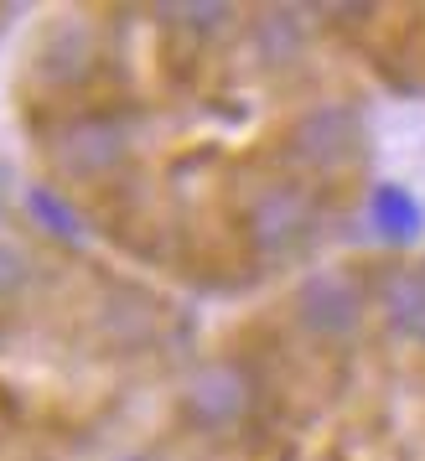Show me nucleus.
Here are the masks:
<instances>
[{
    "label": "nucleus",
    "instance_id": "obj_13",
    "mask_svg": "<svg viewBox=\"0 0 425 461\" xmlns=\"http://www.w3.org/2000/svg\"><path fill=\"white\" fill-rule=\"evenodd\" d=\"M125 461H150V456H125Z\"/></svg>",
    "mask_w": 425,
    "mask_h": 461
},
{
    "label": "nucleus",
    "instance_id": "obj_6",
    "mask_svg": "<svg viewBox=\"0 0 425 461\" xmlns=\"http://www.w3.org/2000/svg\"><path fill=\"white\" fill-rule=\"evenodd\" d=\"M374 312L389 321V332L425 348V270L415 265H389L374 280Z\"/></svg>",
    "mask_w": 425,
    "mask_h": 461
},
{
    "label": "nucleus",
    "instance_id": "obj_11",
    "mask_svg": "<svg viewBox=\"0 0 425 461\" xmlns=\"http://www.w3.org/2000/svg\"><path fill=\"white\" fill-rule=\"evenodd\" d=\"M37 280V254L26 249V239L0 229V301H22Z\"/></svg>",
    "mask_w": 425,
    "mask_h": 461
},
{
    "label": "nucleus",
    "instance_id": "obj_5",
    "mask_svg": "<svg viewBox=\"0 0 425 461\" xmlns=\"http://www.w3.org/2000/svg\"><path fill=\"white\" fill-rule=\"evenodd\" d=\"M125 156H130V130L114 114H78L52 135V161L73 182L109 176L114 167H125Z\"/></svg>",
    "mask_w": 425,
    "mask_h": 461
},
{
    "label": "nucleus",
    "instance_id": "obj_10",
    "mask_svg": "<svg viewBox=\"0 0 425 461\" xmlns=\"http://www.w3.org/2000/svg\"><path fill=\"white\" fill-rule=\"evenodd\" d=\"M156 16H161V26H171V32H187V37H218V32H229L234 26V5H218V0H197V5H156Z\"/></svg>",
    "mask_w": 425,
    "mask_h": 461
},
{
    "label": "nucleus",
    "instance_id": "obj_7",
    "mask_svg": "<svg viewBox=\"0 0 425 461\" xmlns=\"http://www.w3.org/2000/svg\"><path fill=\"white\" fill-rule=\"evenodd\" d=\"M249 42H255V58L265 68L296 63L301 47H306V22H301L296 5H265L249 22Z\"/></svg>",
    "mask_w": 425,
    "mask_h": 461
},
{
    "label": "nucleus",
    "instance_id": "obj_4",
    "mask_svg": "<svg viewBox=\"0 0 425 461\" xmlns=\"http://www.w3.org/2000/svg\"><path fill=\"white\" fill-rule=\"evenodd\" d=\"M285 150L301 171H317V176L348 171L363 156V120L348 104H312L291 120Z\"/></svg>",
    "mask_w": 425,
    "mask_h": 461
},
{
    "label": "nucleus",
    "instance_id": "obj_3",
    "mask_svg": "<svg viewBox=\"0 0 425 461\" xmlns=\"http://www.w3.org/2000/svg\"><path fill=\"white\" fill-rule=\"evenodd\" d=\"M291 306H296V321L317 342H348L374 306V285H363L358 275L342 270V265H321L296 285Z\"/></svg>",
    "mask_w": 425,
    "mask_h": 461
},
{
    "label": "nucleus",
    "instance_id": "obj_9",
    "mask_svg": "<svg viewBox=\"0 0 425 461\" xmlns=\"http://www.w3.org/2000/svg\"><path fill=\"white\" fill-rule=\"evenodd\" d=\"M368 223H374L384 239L404 244V239H415V233H420V203H415L404 187L384 182V187L368 192Z\"/></svg>",
    "mask_w": 425,
    "mask_h": 461
},
{
    "label": "nucleus",
    "instance_id": "obj_8",
    "mask_svg": "<svg viewBox=\"0 0 425 461\" xmlns=\"http://www.w3.org/2000/svg\"><path fill=\"white\" fill-rule=\"evenodd\" d=\"M26 212H32V223H37L47 239H58V244H84L88 239V218L73 208V197H63L58 187H32Z\"/></svg>",
    "mask_w": 425,
    "mask_h": 461
},
{
    "label": "nucleus",
    "instance_id": "obj_2",
    "mask_svg": "<svg viewBox=\"0 0 425 461\" xmlns=\"http://www.w3.org/2000/svg\"><path fill=\"white\" fill-rule=\"evenodd\" d=\"M244 239L265 265L296 259L317 239V197L301 182H265L244 203Z\"/></svg>",
    "mask_w": 425,
    "mask_h": 461
},
{
    "label": "nucleus",
    "instance_id": "obj_1",
    "mask_svg": "<svg viewBox=\"0 0 425 461\" xmlns=\"http://www.w3.org/2000/svg\"><path fill=\"white\" fill-rule=\"evenodd\" d=\"M259 410V378L239 357H208L197 363L182 389H176V415L187 430L203 436H229L239 425H249Z\"/></svg>",
    "mask_w": 425,
    "mask_h": 461
},
{
    "label": "nucleus",
    "instance_id": "obj_12",
    "mask_svg": "<svg viewBox=\"0 0 425 461\" xmlns=\"http://www.w3.org/2000/svg\"><path fill=\"white\" fill-rule=\"evenodd\" d=\"M0 229H5V187H0Z\"/></svg>",
    "mask_w": 425,
    "mask_h": 461
}]
</instances>
